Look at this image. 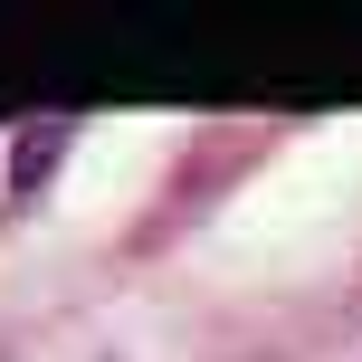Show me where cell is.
Instances as JSON below:
<instances>
[]
</instances>
